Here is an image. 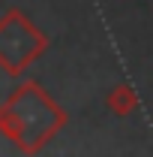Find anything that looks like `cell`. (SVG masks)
<instances>
[{
    "label": "cell",
    "instance_id": "cell-1",
    "mask_svg": "<svg viewBox=\"0 0 153 157\" xmlns=\"http://www.w3.org/2000/svg\"><path fill=\"white\" fill-rule=\"evenodd\" d=\"M63 121L66 115L36 82H21L0 106V130L24 151H36L39 145H45Z\"/></svg>",
    "mask_w": 153,
    "mask_h": 157
},
{
    "label": "cell",
    "instance_id": "cell-2",
    "mask_svg": "<svg viewBox=\"0 0 153 157\" xmlns=\"http://www.w3.org/2000/svg\"><path fill=\"white\" fill-rule=\"evenodd\" d=\"M48 48V36L21 9H9L0 18V67L9 76H21Z\"/></svg>",
    "mask_w": 153,
    "mask_h": 157
},
{
    "label": "cell",
    "instance_id": "cell-3",
    "mask_svg": "<svg viewBox=\"0 0 153 157\" xmlns=\"http://www.w3.org/2000/svg\"><path fill=\"white\" fill-rule=\"evenodd\" d=\"M135 106H138V97H135V91L129 85H117L114 91L108 94V109L114 115H129Z\"/></svg>",
    "mask_w": 153,
    "mask_h": 157
}]
</instances>
